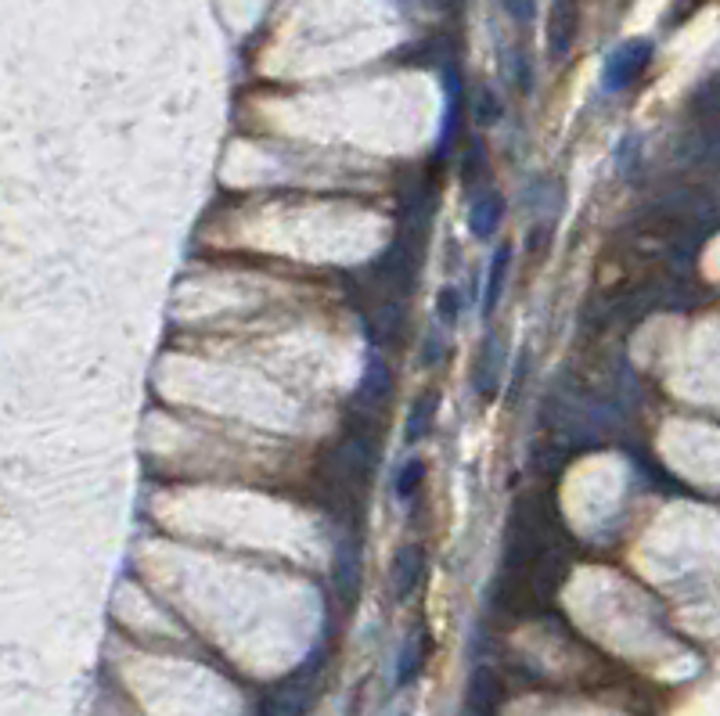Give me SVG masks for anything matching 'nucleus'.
Here are the masks:
<instances>
[{
  "label": "nucleus",
  "instance_id": "nucleus-4",
  "mask_svg": "<svg viewBox=\"0 0 720 716\" xmlns=\"http://www.w3.org/2000/svg\"><path fill=\"white\" fill-rule=\"evenodd\" d=\"M504 350L501 339H486L476 353V367H472V389L483 403L497 400V389H501V371H504Z\"/></svg>",
  "mask_w": 720,
  "mask_h": 716
},
{
  "label": "nucleus",
  "instance_id": "nucleus-16",
  "mask_svg": "<svg viewBox=\"0 0 720 716\" xmlns=\"http://www.w3.org/2000/svg\"><path fill=\"white\" fill-rule=\"evenodd\" d=\"M486 177V155H483V144H472V155L461 162V180H465V188H476L479 180Z\"/></svg>",
  "mask_w": 720,
  "mask_h": 716
},
{
  "label": "nucleus",
  "instance_id": "nucleus-17",
  "mask_svg": "<svg viewBox=\"0 0 720 716\" xmlns=\"http://www.w3.org/2000/svg\"><path fill=\"white\" fill-rule=\"evenodd\" d=\"M512 83H515V90H522V94H530V87H533L530 58L522 51H515V58H512Z\"/></svg>",
  "mask_w": 720,
  "mask_h": 716
},
{
  "label": "nucleus",
  "instance_id": "nucleus-18",
  "mask_svg": "<svg viewBox=\"0 0 720 716\" xmlns=\"http://www.w3.org/2000/svg\"><path fill=\"white\" fill-rule=\"evenodd\" d=\"M501 4H504V11H508V18H512V22H522V26L537 18V0H501Z\"/></svg>",
  "mask_w": 720,
  "mask_h": 716
},
{
  "label": "nucleus",
  "instance_id": "nucleus-9",
  "mask_svg": "<svg viewBox=\"0 0 720 716\" xmlns=\"http://www.w3.org/2000/svg\"><path fill=\"white\" fill-rule=\"evenodd\" d=\"M512 260H515V245L501 242L494 249V260H490V270H486V288H483V310L494 314L497 303L504 296V285H508V274H512Z\"/></svg>",
  "mask_w": 720,
  "mask_h": 716
},
{
  "label": "nucleus",
  "instance_id": "nucleus-12",
  "mask_svg": "<svg viewBox=\"0 0 720 716\" xmlns=\"http://www.w3.org/2000/svg\"><path fill=\"white\" fill-rule=\"evenodd\" d=\"M422 486H425V461L414 454V457H407L404 465H400V472H396V497L407 504L418 497Z\"/></svg>",
  "mask_w": 720,
  "mask_h": 716
},
{
  "label": "nucleus",
  "instance_id": "nucleus-13",
  "mask_svg": "<svg viewBox=\"0 0 720 716\" xmlns=\"http://www.w3.org/2000/svg\"><path fill=\"white\" fill-rule=\"evenodd\" d=\"M425 637H418V641H407L404 645V652H400V670H396V681L400 684H411L414 677H418V670H422V663H425Z\"/></svg>",
  "mask_w": 720,
  "mask_h": 716
},
{
  "label": "nucleus",
  "instance_id": "nucleus-11",
  "mask_svg": "<svg viewBox=\"0 0 720 716\" xmlns=\"http://www.w3.org/2000/svg\"><path fill=\"white\" fill-rule=\"evenodd\" d=\"M306 702H310V695L299 684H288L278 695H270V702L260 709V716H306Z\"/></svg>",
  "mask_w": 720,
  "mask_h": 716
},
{
  "label": "nucleus",
  "instance_id": "nucleus-6",
  "mask_svg": "<svg viewBox=\"0 0 720 716\" xmlns=\"http://www.w3.org/2000/svg\"><path fill=\"white\" fill-rule=\"evenodd\" d=\"M504 699V684L490 666H476L468 681V716H497Z\"/></svg>",
  "mask_w": 720,
  "mask_h": 716
},
{
  "label": "nucleus",
  "instance_id": "nucleus-5",
  "mask_svg": "<svg viewBox=\"0 0 720 716\" xmlns=\"http://www.w3.org/2000/svg\"><path fill=\"white\" fill-rule=\"evenodd\" d=\"M504 209L508 206H504V195L497 188L479 191V195L472 198V206H468V231H472V238L490 242L504 220Z\"/></svg>",
  "mask_w": 720,
  "mask_h": 716
},
{
  "label": "nucleus",
  "instance_id": "nucleus-1",
  "mask_svg": "<svg viewBox=\"0 0 720 716\" xmlns=\"http://www.w3.org/2000/svg\"><path fill=\"white\" fill-rule=\"evenodd\" d=\"M425 569H429V555H425V544L418 540H407V544L396 547L393 565H389V587H393L396 601H407L425 580Z\"/></svg>",
  "mask_w": 720,
  "mask_h": 716
},
{
  "label": "nucleus",
  "instance_id": "nucleus-8",
  "mask_svg": "<svg viewBox=\"0 0 720 716\" xmlns=\"http://www.w3.org/2000/svg\"><path fill=\"white\" fill-rule=\"evenodd\" d=\"M404 328H407V314H404V306H400V299L375 303V314H371V321H368V332L382 350L396 346L400 335H404Z\"/></svg>",
  "mask_w": 720,
  "mask_h": 716
},
{
  "label": "nucleus",
  "instance_id": "nucleus-15",
  "mask_svg": "<svg viewBox=\"0 0 720 716\" xmlns=\"http://www.w3.org/2000/svg\"><path fill=\"white\" fill-rule=\"evenodd\" d=\"M458 314H461V292L454 285L440 288V299H436V317H440V321L450 328V324L458 321Z\"/></svg>",
  "mask_w": 720,
  "mask_h": 716
},
{
  "label": "nucleus",
  "instance_id": "nucleus-3",
  "mask_svg": "<svg viewBox=\"0 0 720 716\" xmlns=\"http://www.w3.org/2000/svg\"><path fill=\"white\" fill-rule=\"evenodd\" d=\"M576 36H580V4H576V0H551V15H548L551 62H562V58L573 51Z\"/></svg>",
  "mask_w": 720,
  "mask_h": 716
},
{
  "label": "nucleus",
  "instance_id": "nucleus-2",
  "mask_svg": "<svg viewBox=\"0 0 720 716\" xmlns=\"http://www.w3.org/2000/svg\"><path fill=\"white\" fill-rule=\"evenodd\" d=\"M652 62V44L648 40H630V44L616 47L605 62V87L609 90H623L638 80L645 65Z\"/></svg>",
  "mask_w": 720,
  "mask_h": 716
},
{
  "label": "nucleus",
  "instance_id": "nucleus-10",
  "mask_svg": "<svg viewBox=\"0 0 720 716\" xmlns=\"http://www.w3.org/2000/svg\"><path fill=\"white\" fill-rule=\"evenodd\" d=\"M389 393H393V371H389L382 360H371L357 385V403L368 407V411H378V403H386Z\"/></svg>",
  "mask_w": 720,
  "mask_h": 716
},
{
  "label": "nucleus",
  "instance_id": "nucleus-7",
  "mask_svg": "<svg viewBox=\"0 0 720 716\" xmlns=\"http://www.w3.org/2000/svg\"><path fill=\"white\" fill-rule=\"evenodd\" d=\"M436 414H440V393H436V389H425L422 396H414L411 411H407V425H404L407 447H418V443L436 429Z\"/></svg>",
  "mask_w": 720,
  "mask_h": 716
},
{
  "label": "nucleus",
  "instance_id": "nucleus-14",
  "mask_svg": "<svg viewBox=\"0 0 720 716\" xmlns=\"http://www.w3.org/2000/svg\"><path fill=\"white\" fill-rule=\"evenodd\" d=\"M501 116H504V108H501V98H497V90L494 87H479L476 123L479 126H494V123H501Z\"/></svg>",
  "mask_w": 720,
  "mask_h": 716
}]
</instances>
